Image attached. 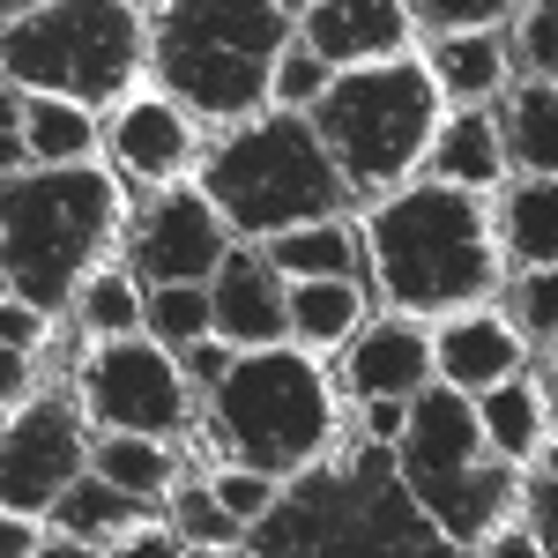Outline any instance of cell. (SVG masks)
I'll use <instances>...</instances> for the list:
<instances>
[{"label": "cell", "mask_w": 558, "mask_h": 558, "mask_svg": "<svg viewBox=\"0 0 558 558\" xmlns=\"http://www.w3.org/2000/svg\"><path fill=\"white\" fill-rule=\"evenodd\" d=\"M365 239H373L380 291L402 313H454L499 291V239L476 186H447V179L402 186L373 209Z\"/></svg>", "instance_id": "6da1fadb"}, {"label": "cell", "mask_w": 558, "mask_h": 558, "mask_svg": "<svg viewBox=\"0 0 558 558\" xmlns=\"http://www.w3.org/2000/svg\"><path fill=\"white\" fill-rule=\"evenodd\" d=\"M120 223H128V194L89 157L8 179V246H0L8 291L45 313L68 305L83 291V276L105 260V246L120 239Z\"/></svg>", "instance_id": "7a4b0ae2"}, {"label": "cell", "mask_w": 558, "mask_h": 558, "mask_svg": "<svg viewBox=\"0 0 558 558\" xmlns=\"http://www.w3.org/2000/svg\"><path fill=\"white\" fill-rule=\"evenodd\" d=\"M291 52L283 0H172L157 23V75L202 120H246Z\"/></svg>", "instance_id": "3957f363"}, {"label": "cell", "mask_w": 558, "mask_h": 558, "mask_svg": "<svg viewBox=\"0 0 558 558\" xmlns=\"http://www.w3.org/2000/svg\"><path fill=\"white\" fill-rule=\"evenodd\" d=\"M254 551H320V558H425L454 551L447 529L417 507L402 470H357L343 476H305L291 499H276L246 536Z\"/></svg>", "instance_id": "277c9868"}, {"label": "cell", "mask_w": 558, "mask_h": 558, "mask_svg": "<svg viewBox=\"0 0 558 558\" xmlns=\"http://www.w3.org/2000/svg\"><path fill=\"white\" fill-rule=\"evenodd\" d=\"M343 194L350 179L336 165V149L299 112L254 120L209 157V202L239 239H283L299 223H328L343 209Z\"/></svg>", "instance_id": "5b68a950"}, {"label": "cell", "mask_w": 558, "mask_h": 558, "mask_svg": "<svg viewBox=\"0 0 558 558\" xmlns=\"http://www.w3.org/2000/svg\"><path fill=\"white\" fill-rule=\"evenodd\" d=\"M313 128L336 149L350 186L380 194V186L417 172L425 149L439 142V75L402 52L373 60V68H343L328 97L313 105Z\"/></svg>", "instance_id": "8992f818"}, {"label": "cell", "mask_w": 558, "mask_h": 558, "mask_svg": "<svg viewBox=\"0 0 558 558\" xmlns=\"http://www.w3.org/2000/svg\"><path fill=\"white\" fill-rule=\"evenodd\" d=\"M216 432L246 470L305 476L336 447V395L320 380V365L299 357V350L283 343L246 350L216 380Z\"/></svg>", "instance_id": "52a82bcc"}, {"label": "cell", "mask_w": 558, "mask_h": 558, "mask_svg": "<svg viewBox=\"0 0 558 558\" xmlns=\"http://www.w3.org/2000/svg\"><path fill=\"white\" fill-rule=\"evenodd\" d=\"M142 75V15L128 0H45L8 23V83L112 105Z\"/></svg>", "instance_id": "ba28073f"}, {"label": "cell", "mask_w": 558, "mask_h": 558, "mask_svg": "<svg viewBox=\"0 0 558 558\" xmlns=\"http://www.w3.org/2000/svg\"><path fill=\"white\" fill-rule=\"evenodd\" d=\"M83 395L112 432L172 439V432L186 425V380H179V365L157 343H134V336H112V343L89 357Z\"/></svg>", "instance_id": "9c48e42d"}, {"label": "cell", "mask_w": 558, "mask_h": 558, "mask_svg": "<svg viewBox=\"0 0 558 558\" xmlns=\"http://www.w3.org/2000/svg\"><path fill=\"white\" fill-rule=\"evenodd\" d=\"M83 476V425L68 402H23L8 410V514H45Z\"/></svg>", "instance_id": "30bf717a"}, {"label": "cell", "mask_w": 558, "mask_h": 558, "mask_svg": "<svg viewBox=\"0 0 558 558\" xmlns=\"http://www.w3.org/2000/svg\"><path fill=\"white\" fill-rule=\"evenodd\" d=\"M231 254V223L209 194H165L134 231V276L142 283H209Z\"/></svg>", "instance_id": "8fae6325"}, {"label": "cell", "mask_w": 558, "mask_h": 558, "mask_svg": "<svg viewBox=\"0 0 558 558\" xmlns=\"http://www.w3.org/2000/svg\"><path fill=\"white\" fill-rule=\"evenodd\" d=\"M209 299H216V336L239 350H268L291 336V283L283 268L260 254H223V268L209 276Z\"/></svg>", "instance_id": "7c38bea8"}, {"label": "cell", "mask_w": 558, "mask_h": 558, "mask_svg": "<svg viewBox=\"0 0 558 558\" xmlns=\"http://www.w3.org/2000/svg\"><path fill=\"white\" fill-rule=\"evenodd\" d=\"M492 447L484 410L462 387H417L410 395V432H402V476H447V470H476Z\"/></svg>", "instance_id": "4fadbf2b"}, {"label": "cell", "mask_w": 558, "mask_h": 558, "mask_svg": "<svg viewBox=\"0 0 558 558\" xmlns=\"http://www.w3.org/2000/svg\"><path fill=\"white\" fill-rule=\"evenodd\" d=\"M410 492H417V507H425L439 529H447V544H492L507 514H514L521 484L499 462H476V470H447V476H410Z\"/></svg>", "instance_id": "5bb4252c"}, {"label": "cell", "mask_w": 558, "mask_h": 558, "mask_svg": "<svg viewBox=\"0 0 558 558\" xmlns=\"http://www.w3.org/2000/svg\"><path fill=\"white\" fill-rule=\"evenodd\" d=\"M305 31H313V52L328 68H373V60H395L402 52V38H410V0H313Z\"/></svg>", "instance_id": "9a60e30c"}, {"label": "cell", "mask_w": 558, "mask_h": 558, "mask_svg": "<svg viewBox=\"0 0 558 558\" xmlns=\"http://www.w3.org/2000/svg\"><path fill=\"white\" fill-rule=\"evenodd\" d=\"M432 365H439V343H432L425 328H410V320H380V328H365L357 350H350V387L365 395V402H410L417 387H432Z\"/></svg>", "instance_id": "2e32d148"}, {"label": "cell", "mask_w": 558, "mask_h": 558, "mask_svg": "<svg viewBox=\"0 0 558 558\" xmlns=\"http://www.w3.org/2000/svg\"><path fill=\"white\" fill-rule=\"evenodd\" d=\"M439 373H447L454 387L492 395L499 380L521 373V336L499 320V313H470V320H454V328L439 336Z\"/></svg>", "instance_id": "e0dca14e"}, {"label": "cell", "mask_w": 558, "mask_h": 558, "mask_svg": "<svg viewBox=\"0 0 558 558\" xmlns=\"http://www.w3.org/2000/svg\"><path fill=\"white\" fill-rule=\"evenodd\" d=\"M112 149H120L128 172L172 179V172H186V157H194V128L179 120V105L142 97V105H128V120H120V134H112Z\"/></svg>", "instance_id": "ac0fdd59"}, {"label": "cell", "mask_w": 558, "mask_h": 558, "mask_svg": "<svg viewBox=\"0 0 558 558\" xmlns=\"http://www.w3.org/2000/svg\"><path fill=\"white\" fill-rule=\"evenodd\" d=\"M357 313H365V299H357L350 276H299L291 283V336L313 350L343 343L350 328H357Z\"/></svg>", "instance_id": "d6986e66"}, {"label": "cell", "mask_w": 558, "mask_h": 558, "mask_svg": "<svg viewBox=\"0 0 558 558\" xmlns=\"http://www.w3.org/2000/svg\"><path fill=\"white\" fill-rule=\"evenodd\" d=\"M507 149L536 179H558V83H529L507 105Z\"/></svg>", "instance_id": "ffe728a7"}, {"label": "cell", "mask_w": 558, "mask_h": 558, "mask_svg": "<svg viewBox=\"0 0 558 558\" xmlns=\"http://www.w3.org/2000/svg\"><path fill=\"white\" fill-rule=\"evenodd\" d=\"M142 507H149V499L120 492L112 476H75L52 514H60V536H120V529L142 521Z\"/></svg>", "instance_id": "44dd1931"}, {"label": "cell", "mask_w": 558, "mask_h": 558, "mask_svg": "<svg viewBox=\"0 0 558 558\" xmlns=\"http://www.w3.org/2000/svg\"><path fill=\"white\" fill-rule=\"evenodd\" d=\"M507 246L529 268H558V179H529L507 194Z\"/></svg>", "instance_id": "7402d4cb"}, {"label": "cell", "mask_w": 558, "mask_h": 558, "mask_svg": "<svg viewBox=\"0 0 558 558\" xmlns=\"http://www.w3.org/2000/svg\"><path fill=\"white\" fill-rule=\"evenodd\" d=\"M23 134H31V149H38L45 165H83L89 142H97L89 105H75V97H45V89L23 105Z\"/></svg>", "instance_id": "603a6c76"}, {"label": "cell", "mask_w": 558, "mask_h": 558, "mask_svg": "<svg viewBox=\"0 0 558 558\" xmlns=\"http://www.w3.org/2000/svg\"><path fill=\"white\" fill-rule=\"evenodd\" d=\"M432 179H447V186H492L499 179V128L462 112L454 128L439 134V149H432Z\"/></svg>", "instance_id": "cb8c5ba5"}, {"label": "cell", "mask_w": 558, "mask_h": 558, "mask_svg": "<svg viewBox=\"0 0 558 558\" xmlns=\"http://www.w3.org/2000/svg\"><path fill=\"white\" fill-rule=\"evenodd\" d=\"M439 68V89H454V97H492L499 89V75H507V60H499V38L492 31H454V38H439V52H432Z\"/></svg>", "instance_id": "d4e9b609"}, {"label": "cell", "mask_w": 558, "mask_h": 558, "mask_svg": "<svg viewBox=\"0 0 558 558\" xmlns=\"http://www.w3.org/2000/svg\"><path fill=\"white\" fill-rule=\"evenodd\" d=\"M97 476H112L134 499H157V492L172 484V454H165V439H149V432H112V439L97 447Z\"/></svg>", "instance_id": "484cf974"}, {"label": "cell", "mask_w": 558, "mask_h": 558, "mask_svg": "<svg viewBox=\"0 0 558 558\" xmlns=\"http://www.w3.org/2000/svg\"><path fill=\"white\" fill-rule=\"evenodd\" d=\"M484 432H492L499 462L536 454V447H544V402H536V387L499 380V387H492V402H484Z\"/></svg>", "instance_id": "4316f807"}, {"label": "cell", "mask_w": 558, "mask_h": 558, "mask_svg": "<svg viewBox=\"0 0 558 558\" xmlns=\"http://www.w3.org/2000/svg\"><path fill=\"white\" fill-rule=\"evenodd\" d=\"M276 268L299 283V276H350V260H357V246H350V231L328 216V223H299V231H283L276 239Z\"/></svg>", "instance_id": "83f0119b"}, {"label": "cell", "mask_w": 558, "mask_h": 558, "mask_svg": "<svg viewBox=\"0 0 558 558\" xmlns=\"http://www.w3.org/2000/svg\"><path fill=\"white\" fill-rule=\"evenodd\" d=\"M149 328H157V343H202L216 328V299H209V283H157L149 291Z\"/></svg>", "instance_id": "f1b7e54d"}, {"label": "cell", "mask_w": 558, "mask_h": 558, "mask_svg": "<svg viewBox=\"0 0 558 558\" xmlns=\"http://www.w3.org/2000/svg\"><path fill=\"white\" fill-rule=\"evenodd\" d=\"M142 276H89L83 283V320L89 328H105V336H134V320H142Z\"/></svg>", "instance_id": "f546056e"}, {"label": "cell", "mask_w": 558, "mask_h": 558, "mask_svg": "<svg viewBox=\"0 0 558 558\" xmlns=\"http://www.w3.org/2000/svg\"><path fill=\"white\" fill-rule=\"evenodd\" d=\"M179 536L209 551V544H231V536H246V521L231 514L216 492H179Z\"/></svg>", "instance_id": "4dcf8cb0"}, {"label": "cell", "mask_w": 558, "mask_h": 558, "mask_svg": "<svg viewBox=\"0 0 558 558\" xmlns=\"http://www.w3.org/2000/svg\"><path fill=\"white\" fill-rule=\"evenodd\" d=\"M521 0H410V15H425L439 38H454V31H492L499 15H514Z\"/></svg>", "instance_id": "1f68e13d"}, {"label": "cell", "mask_w": 558, "mask_h": 558, "mask_svg": "<svg viewBox=\"0 0 558 558\" xmlns=\"http://www.w3.org/2000/svg\"><path fill=\"white\" fill-rule=\"evenodd\" d=\"M514 313H521V336L558 343V268H529V283L514 291Z\"/></svg>", "instance_id": "d6a6232c"}, {"label": "cell", "mask_w": 558, "mask_h": 558, "mask_svg": "<svg viewBox=\"0 0 558 558\" xmlns=\"http://www.w3.org/2000/svg\"><path fill=\"white\" fill-rule=\"evenodd\" d=\"M328 83H336V75H328V60H320L313 45H305V52H283V68H276V97H283L291 112H299V105H320Z\"/></svg>", "instance_id": "836d02e7"}, {"label": "cell", "mask_w": 558, "mask_h": 558, "mask_svg": "<svg viewBox=\"0 0 558 558\" xmlns=\"http://www.w3.org/2000/svg\"><path fill=\"white\" fill-rule=\"evenodd\" d=\"M521 60L558 83V0H529V15H521Z\"/></svg>", "instance_id": "e575fe53"}, {"label": "cell", "mask_w": 558, "mask_h": 558, "mask_svg": "<svg viewBox=\"0 0 558 558\" xmlns=\"http://www.w3.org/2000/svg\"><path fill=\"white\" fill-rule=\"evenodd\" d=\"M216 499H223L231 514L254 529V521L276 507V476H268V470H246V462H239V476H216Z\"/></svg>", "instance_id": "d590c367"}, {"label": "cell", "mask_w": 558, "mask_h": 558, "mask_svg": "<svg viewBox=\"0 0 558 558\" xmlns=\"http://www.w3.org/2000/svg\"><path fill=\"white\" fill-rule=\"evenodd\" d=\"M0 328H8V350L38 357V343H45V305H31V299H15V291H8V313H0Z\"/></svg>", "instance_id": "8d00e7d4"}, {"label": "cell", "mask_w": 558, "mask_h": 558, "mask_svg": "<svg viewBox=\"0 0 558 558\" xmlns=\"http://www.w3.org/2000/svg\"><path fill=\"white\" fill-rule=\"evenodd\" d=\"M231 350H239V343H223V336H216V343H209V336H202V343H186V373H194V380H223V373H231V365H239V357H231Z\"/></svg>", "instance_id": "74e56055"}, {"label": "cell", "mask_w": 558, "mask_h": 558, "mask_svg": "<svg viewBox=\"0 0 558 558\" xmlns=\"http://www.w3.org/2000/svg\"><path fill=\"white\" fill-rule=\"evenodd\" d=\"M529 529L544 536V551H558V470L529 492Z\"/></svg>", "instance_id": "f35d334b"}, {"label": "cell", "mask_w": 558, "mask_h": 558, "mask_svg": "<svg viewBox=\"0 0 558 558\" xmlns=\"http://www.w3.org/2000/svg\"><path fill=\"white\" fill-rule=\"evenodd\" d=\"M365 432H373V439H402V432H410V410H402L395 395H380V402H365Z\"/></svg>", "instance_id": "ab89813d"}, {"label": "cell", "mask_w": 558, "mask_h": 558, "mask_svg": "<svg viewBox=\"0 0 558 558\" xmlns=\"http://www.w3.org/2000/svg\"><path fill=\"white\" fill-rule=\"evenodd\" d=\"M23 387H31V357L8 350V357H0V395H8V410H23Z\"/></svg>", "instance_id": "60d3db41"}, {"label": "cell", "mask_w": 558, "mask_h": 558, "mask_svg": "<svg viewBox=\"0 0 558 558\" xmlns=\"http://www.w3.org/2000/svg\"><path fill=\"white\" fill-rule=\"evenodd\" d=\"M492 551L529 558V551H544V536H536V529H499V536H492Z\"/></svg>", "instance_id": "b9f144b4"}, {"label": "cell", "mask_w": 558, "mask_h": 558, "mask_svg": "<svg viewBox=\"0 0 558 558\" xmlns=\"http://www.w3.org/2000/svg\"><path fill=\"white\" fill-rule=\"evenodd\" d=\"M31 544H38V536L23 529V514H8V529H0V551H31Z\"/></svg>", "instance_id": "7bdbcfd3"}, {"label": "cell", "mask_w": 558, "mask_h": 558, "mask_svg": "<svg viewBox=\"0 0 558 558\" xmlns=\"http://www.w3.org/2000/svg\"><path fill=\"white\" fill-rule=\"evenodd\" d=\"M31 8H45V0H8V23H15V15H31Z\"/></svg>", "instance_id": "ee69618b"}, {"label": "cell", "mask_w": 558, "mask_h": 558, "mask_svg": "<svg viewBox=\"0 0 558 558\" xmlns=\"http://www.w3.org/2000/svg\"><path fill=\"white\" fill-rule=\"evenodd\" d=\"M283 15H313V0H283Z\"/></svg>", "instance_id": "f6af8a7d"}, {"label": "cell", "mask_w": 558, "mask_h": 558, "mask_svg": "<svg viewBox=\"0 0 558 558\" xmlns=\"http://www.w3.org/2000/svg\"><path fill=\"white\" fill-rule=\"evenodd\" d=\"M551 395H558V343H551Z\"/></svg>", "instance_id": "bcb514c9"}]
</instances>
